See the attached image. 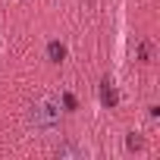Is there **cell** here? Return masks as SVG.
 <instances>
[{
	"label": "cell",
	"instance_id": "obj_2",
	"mask_svg": "<svg viewBox=\"0 0 160 160\" xmlns=\"http://www.w3.org/2000/svg\"><path fill=\"white\" fill-rule=\"evenodd\" d=\"M57 157H85V151L75 148V144H60L57 148Z\"/></svg>",
	"mask_w": 160,
	"mask_h": 160
},
{
	"label": "cell",
	"instance_id": "obj_1",
	"mask_svg": "<svg viewBox=\"0 0 160 160\" xmlns=\"http://www.w3.org/2000/svg\"><path fill=\"white\" fill-rule=\"evenodd\" d=\"M60 119H63V110H60V101L57 98H41V101H35L32 104V122H35V129H41V132H53L57 126H60Z\"/></svg>",
	"mask_w": 160,
	"mask_h": 160
},
{
	"label": "cell",
	"instance_id": "obj_3",
	"mask_svg": "<svg viewBox=\"0 0 160 160\" xmlns=\"http://www.w3.org/2000/svg\"><path fill=\"white\" fill-rule=\"evenodd\" d=\"M47 57H50L53 63H60V60L66 57V47H63V44H57V41H50V44H47Z\"/></svg>",
	"mask_w": 160,
	"mask_h": 160
}]
</instances>
